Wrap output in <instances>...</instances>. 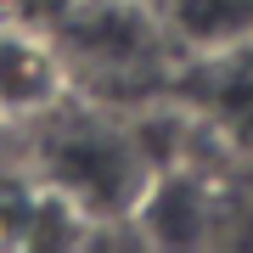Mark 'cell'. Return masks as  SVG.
<instances>
[{"mask_svg": "<svg viewBox=\"0 0 253 253\" xmlns=\"http://www.w3.org/2000/svg\"><path fill=\"white\" fill-rule=\"evenodd\" d=\"M68 101V62L51 34L0 23V118H45Z\"/></svg>", "mask_w": 253, "mask_h": 253, "instance_id": "3", "label": "cell"}, {"mask_svg": "<svg viewBox=\"0 0 253 253\" xmlns=\"http://www.w3.org/2000/svg\"><path fill=\"white\" fill-rule=\"evenodd\" d=\"M56 51H62L68 73H90L101 84L135 79V73L158 68V23L146 17L135 0H90V6L68 11V23L56 28Z\"/></svg>", "mask_w": 253, "mask_h": 253, "instance_id": "2", "label": "cell"}, {"mask_svg": "<svg viewBox=\"0 0 253 253\" xmlns=\"http://www.w3.org/2000/svg\"><path fill=\"white\" fill-rule=\"evenodd\" d=\"M40 180L84 225H101V219H135L146 186L158 180V163L135 124H118V118L56 101L45 113Z\"/></svg>", "mask_w": 253, "mask_h": 253, "instance_id": "1", "label": "cell"}, {"mask_svg": "<svg viewBox=\"0 0 253 253\" xmlns=\"http://www.w3.org/2000/svg\"><path fill=\"white\" fill-rule=\"evenodd\" d=\"M186 84L208 124L253 146V40L248 34L225 40V45H203V62L186 73Z\"/></svg>", "mask_w": 253, "mask_h": 253, "instance_id": "4", "label": "cell"}]
</instances>
